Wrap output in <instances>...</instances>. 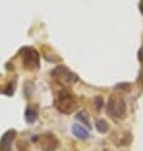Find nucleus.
Returning <instances> with one entry per match:
<instances>
[{"label":"nucleus","instance_id":"f257e3e1","mask_svg":"<svg viewBox=\"0 0 143 151\" xmlns=\"http://www.w3.org/2000/svg\"><path fill=\"white\" fill-rule=\"evenodd\" d=\"M54 105L63 114H72V113L76 111V109L78 108V101L73 93L69 92L65 88H63L56 93Z\"/></svg>","mask_w":143,"mask_h":151},{"label":"nucleus","instance_id":"f03ea898","mask_svg":"<svg viewBox=\"0 0 143 151\" xmlns=\"http://www.w3.org/2000/svg\"><path fill=\"white\" fill-rule=\"evenodd\" d=\"M106 111L110 116H114L116 119L124 118V115H125V113H127L125 101H124L122 96L111 95L110 99H109L107 106H106Z\"/></svg>","mask_w":143,"mask_h":151},{"label":"nucleus","instance_id":"7ed1b4c3","mask_svg":"<svg viewBox=\"0 0 143 151\" xmlns=\"http://www.w3.org/2000/svg\"><path fill=\"white\" fill-rule=\"evenodd\" d=\"M51 76L60 85H73L78 82V76L76 73H73V72H70L64 65H58L51 72Z\"/></svg>","mask_w":143,"mask_h":151},{"label":"nucleus","instance_id":"20e7f679","mask_svg":"<svg viewBox=\"0 0 143 151\" xmlns=\"http://www.w3.org/2000/svg\"><path fill=\"white\" fill-rule=\"evenodd\" d=\"M22 56V62L26 69L28 70H35L39 69L40 67V55L33 47H23L19 51Z\"/></svg>","mask_w":143,"mask_h":151},{"label":"nucleus","instance_id":"39448f33","mask_svg":"<svg viewBox=\"0 0 143 151\" xmlns=\"http://www.w3.org/2000/svg\"><path fill=\"white\" fill-rule=\"evenodd\" d=\"M32 141L39 143L40 149L42 151H55L59 147V139L50 132H46L40 136H33Z\"/></svg>","mask_w":143,"mask_h":151},{"label":"nucleus","instance_id":"423d86ee","mask_svg":"<svg viewBox=\"0 0 143 151\" xmlns=\"http://www.w3.org/2000/svg\"><path fill=\"white\" fill-rule=\"evenodd\" d=\"M14 137H16V131L14 129L6 131L3 134L1 139H0V151H8L10 149V146H12Z\"/></svg>","mask_w":143,"mask_h":151},{"label":"nucleus","instance_id":"0eeeda50","mask_svg":"<svg viewBox=\"0 0 143 151\" xmlns=\"http://www.w3.org/2000/svg\"><path fill=\"white\" fill-rule=\"evenodd\" d=\"M37 116H39V108H37L36 105H29V106L26 109V113H24L26 122H27L28 124L35 123Z\"/></svg>","mask_w":143,"mask_h":151},{"label":"nucleus","instance_id":"6e6552de","mask_svg":"<svg viewBox=\"0 0 143 151\" xmlns=\"http://www.w3.org/2000/svg\"><path fill=\"white\" fill-rule=\"evenodd\" d=\"M72 132H73V134L79 139H87L89 137L88 129L84 128L83 126H81V124H74V126L72 127Z\"/></svg>","mask_w":143,"mask_h":151},{"label":"nucleus","instance_id":"1a4fd4ad","mask_svg":"<svg viewBox=\"0 0 143 151\" xmlns=\"http://www.w3.org/2000/svg\"><path fill=\"white\" fill-rule=\"evenodd\" d=\"M96 129L100 132V133H106L109 131V124L105 119H97L96 120Z\"/></svg>","mask_w":143,"mask_h":151},{"label":"nucleus","instance_id":"9d476101","mask_svg":"<svg viewBox=\"0 0 143 151\" xmlns=\"http://www.w3.org/2000/svg\"><path fill=\"white\" fill-rule=\"evenodd\" d=\"M77 119L82 122V126H86L87 128H91V124H89V120H88L87 111H84V110L79 111V113H78V115H77Z\"/></svg>","mask_w":143,"mask_h":151},{"label":"nucleus","instance_id":"9b49d317","mask_svg":"<svg viewBox=\"0 0 143 151\" xmlns=\"http://www.w3.org/2000/svg\"><path fill=\"white\" fill-rule=\"evenodd\" d=\"M93 103H95V106L97 110H101V108L104 106V99L102 96H96L95 99H93Z\"/></svg>","mask_w":143,"mask_h":151},{"label":"nucleus","instance_id":"f8f14e48","mask_svg":"<svg viewBox=\"0 0 143 151\" xmlns=\"http://www.w3.org/2000/svg\"><path fill=\"white\" fill-rule=\"evenodd\" d=\"M139 10H141V13L143 14V0H141V4H139Z\"/></svg>","mask_w":143,"mask_h":151},{"label":"nucleus","instance_id":"ddd939ff","mask_svg":"<svg viewBox=\"0 0 143 151\" xmlns=\"http://www.w3.org/2000/svg\"><path fill=\"white\" fill-rule=\"evenodd\" d=\"M104 151H109V150H104Z\"/></svg>","mask_w":143,"mask_h":151},{"label":"nucleus","instance_id":"4468645a","mask_svg":"<svg viewBox=\"0 0 143 151\" xmlns=\"http://www.w3.org/2000/svg\"><path fill=\"white\" fill-rule=\"evenodd\" d=\"M142 78H143V76H142Z\"/></svg>","mask_w":143,"mask_h":151}]
</instances>
